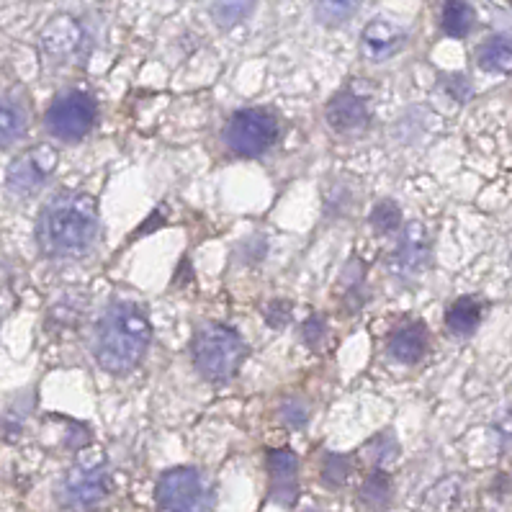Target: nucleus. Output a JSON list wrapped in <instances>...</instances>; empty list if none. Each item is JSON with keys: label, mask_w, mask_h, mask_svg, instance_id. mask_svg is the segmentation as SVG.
<instances>
[{"label": "nucleus", "mask_w": 512, "mask_h": 512, "mask_svg": "<svg viewBox=\"0 0 512 512\" xmlns=\"http://www.w3.org/2000/svg\"><path fill=\"white\" fill-rule=\"evenodd\" d=\"M29 132V114L19 101L0 96V150L16 145Z\"/></svg>", "instance_id": "2eb2a0df"}, {"label": "nucleus", "mask_w": 512, "mask_h": 512, "mask_svg": "<svg viewBox=\"0 0 512 512\" xmlns=\"http://www.w3.org/2000/svg\"><path fill=\"white\" fill-rule=\"evenodd\" d=\"M44 121H47L52 137L62 139V142H78L96 124V103L80 91L62 93L52 101Z\"/></svg>", "instance_id": "0eeeda50"}, {"label": "nucleus", "mask_w": 512, "mask_h": 512, "mask_svg": "<svg viewBox=\"0 0 512 512\" xmlns=\"http://www.w3.org/2000/svg\"><path fill=\"white\" fill-rule=\"evenodd\" d=\"M57 150L52 145H37L19 152L6 168V188L13 196H31L52 178L57 168Z\"/></svg>", "instance_id": "6e6552de"}, {"label": "nucleus", "mask_w": 512, "mask_h": 512, "mask_svg": "<svg viewBox=\"0 0 512 512\" xmlns=\"http://www.w3.org/2000/svg\"><path fill=\"white\" fill-rule=\"evenodd\" d=\"M471 26H474V11H471L469 3H464V0H446V6H443V31H446L448 37H466Z\"/></svg>", "instance_id": "6ab92c4d"}, {"label": "nucleus", "mask_w": 512, "mask_h": 512, "mask_svg": "<svg viewBox=\"0 0 512 512\" xmlns=\"http://www.w3.org/2000/svg\"><path fill=\"white\" fill-rule=\"evenodd\" d=\"M350 476V461L345 456H327L325 461V469H322V482L327 484V487H343L345 482H348Z\"/></svg>", "instance_id": "5701e85b"}, {"label": "nucleus", "mask_w": 512, "mask_h": 512, "mask_svg": "<svg viewBox=\"0 0 512 512\" xmlns=\"http://www.w3.org/2000/svg\"><path fill=\"white\" fill-rule=\"evenodd\" d=\"M404 44V34L389 21H371V24L363 29L361 37V49L368 60H386L392 57L394 52H399Z\"/></svg>", "instance_id": "f8f14e48"}, {"label": "nucleus", "mask_w": 512, "mask_h": 512, "mask_svg": "<svg viewBox=\"0 0 512 512\" xmlns=\"http://www.w3.org/2000/svg\"><path fill=\"white\" fill-rule=\"evenodd\" d=\"M479 65L487 73H507L512 70V39L492 37L479 49Z\"/></svg>", "instance_id": "f3484780"}, {"label": "nucleus", "mask_w": 512, "mask_h": 512, "mask_svg": "<svg viewBox=\"0 0 512 512\" xmlns=\"http://www.w3.org/2000/svg\"><path fill=\"white\" fill-rule=\"evenodd\" d=\"M245 361V343L235 330L217 325H204L193 338V366L206 381H227L237 374Z\"/></svg>", "instance_id": "7ed1b4c3"}, {"label": "nucleus", "mask_w": 512, "mask_h": 512, "mask_svg": "<svg viewBox=\"0 0 512 512\" xmlns=\"http://www.w3.org/2000/svg\"><path fill=\"white\" fill-rule=\"evenodd\" d=\"M152 327L147 314L132 302L106 307L96 327V358L103 371L127 374L147 353Z\"/></svg>", "instance_id": "f03ea898"}, {"label": "nucleus", "mask_w": 512, "mask_h": 512, "mask_svg": "<svg viewBox=\"0 0 512 512\" xmlns=\"http://www.w3.org/2000/svg\"><path fill=\"white\" fill-rule=\"evenodd\" d=\"M109 492L111 474L103 456H98V453H85L62 476L60 502L62 507L73 512H91L98 505H103Z\"/></svg>", "instance_id": "20e7f679"}, {"label": "nucleus", "mask_w": 512, "mask_h": 512, "mask_svg": "<svg viewBox=\"0 0 512 512\" xmlns=\"http://www.w3.org/2000/svg\"><path fill=\"white\" fill-rule=\"evenodd\" d=\"M268 476H271V497L284 507H294L299 497V458L289 448L268 453Z\"/></svg>", "instance_id": "1a4fd4ad"}, {"label": "nucleus", "mask_w": 512, "mask_h": 512, "mask_svg": "<svg viewBox=\"0 0 512 512\" xmlns=\"http://www.w3.org/2000/svg\"><path fill=\"white\" fill-rule=\"evenodd\" d=\"M258 0H211V19L222 29L242 24L255 11Z\"/></svg>", "instance_id": "a211bd4d"}, {"label": "nucleus", "mask_w": 512, "mask_h": 512, "mask_svg": "<svg viewBox=\"0 0 512 512\" xmlns=\"http://www.w3.org/2000/svg\"><path fill=\"white\" fill-rule=\"evenodd\" d=\"M479 320H482V304L471 299V296H461L446 312V327L458 338L471 335L479 327Z\"/></svg>", "instance_id": "dca6fc26"}, {"label": "nucleus", "mask_w": 512, "mask_h": 512, "mask_svg": "<svg viewBox=\"0 0 512 512\" xmlns=\"http://www.w3.org/2000/svg\"><path fill=\"white\" fill-rule=\"evenodd\" d=\"M392 500V482L384 471H374L361 487V502L368 510H381Z\"/></svg>", "instance_id": "412c9836"}, {"label": "nucleus", "mask_w": 512, "mask_h": 512, "mask_svg": "<svg viewBox=\"0 0 512 512\" xmlns=\"http://www.w3.org/2000/svg\"><path fill=\"white\" fill-rule=\"evenodd\" d=\"M98 240V206L85 193H60L39 214L37 242L49 258H80Z\"/></svg>", "instance_id": "f257e3e1"}, {"label": "nucleus", "mask_w": 512, "mask_h": 512, "mask_svg": "<svg viewBox=\"0 0 512 512\" xmlns=\"http://www.w3.org/2000/svg\"><path fill=\"white\" fill-rule=\"evenodd\" d=\"M278 134H281V127L276 116L263 109H242L229 119L224 129V142L235 155L258 157L276 145Z\"/></svg>", "instance_id": "423d86ee"}, {"label": "nucleus", "mask_w": 512, "mask_h": 512, "mask_svg": "<svg viewBox=\"0 0 512 512\" xmlns=\"http://www.w3.org/2000/svg\"><path fill=\"white\" fill-rule=\"evenodd\" d=\"M399 224H402V211L394 201H381L371 211V227L376 232H394V229H399Z\"/></svg>", "instance_id": "4be33fe9"}, {"label": "nucleus", "mask_w": 512, "mask_h": 512, "mask_svg": "<svg viewBox=\"0 0 512 512\" xmlns=\"http://www.w3.org/2000/svg\"><path fill=\"white\" fill-rule=\"evenodd\" d=\"M155 502L160 512H209L211 487L199 469L178 466L157 479Z\"/></svg>", "instance_id": "39448f33"}, {"label": "nucleus", "mask_w": 512, "mask_h": 512, "mask_svg": "<svg viewBox=\"0 0 512 512\" xmlns=\"http://www.w3.org/2000/svg\"><path fill=\"white\" fill-rule=\"evenodd\" d=\"M368 119H371L368 103L353 91L338 93L327 103V124L340 134L358 132V129L366 127Z\"/></svg>", "instance_id": "9d476101"}, {"label": "nucleus", "mask_w": 512, "mask_h": 512, "mask_svg": "<svg viewBox=\"0 0 512 512\" xmlns=\"http://www.w3.org/2000/svg\"><path fill=\"white\" fill-rule=\"evenodd\" d=\"M386 350H389V356L394 361L412 366V363H417L428 353V330L420 322L399 327V330L392 332V338L386 343Z\"/></svg>", "instance_id": "ddd939ff"}, {"label": "nucleus", "mask_w": 512, "mask_h": 512, "mask_svg": "<svg viewBox=\"0 0 512 512\" xmlns=\"http://www.w3.org/2000/svg\"><path fill=\"white\" fill-rule=\"evenodd\" d=\"M83 44V29L75 24L70 16H60V19L49 21L47 29L42 31V47L49 57L55 60H65L73 57Z\"/></svg>", "instance_id": "9b49d317"}, {"label": "nucleus", "mask_w": 512, "mask_h": 512, "mask_svg": "<svg viewBox=\"0 0 512 512\" xmlns=\"http://www.w3.org/2000/svg\"><path fill=\"white\" fill-rule=\"evenodd\" d=\"M428 260V237L420 224H410L404 229L402 240H399L397 255H394V266L402 273H417Z\"/></svg>", "instance_id": "4468645a"}, {"label": "nucleus", "mask_w": 512, "mask_h": 512, "mask_svg": "<svg viewBox=\"0 0 512 512\" xmlns=\"http://www.w3.org/2000/svg\"><path fill=\"white\" fill-rule=\"evenodd\" d=\"M361 0H317L314 16L322 26H343L356 16Z\"/></svg>", "instance_id": "aec40b11"}]
</instances>
